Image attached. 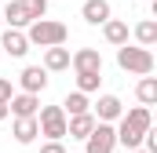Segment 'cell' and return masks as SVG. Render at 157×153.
<instances>
[{
  "label": "cell",
  "mask_w": 157,
  "mask_h": 153,
  "mask_svg": "<svg viewBox=\"0 0 157 153\" xmlns=\"http://www.w3.org/2000/svg\"><path fill=\"white\" fill-rule=\"evenodd\" d=\"M26 40H29V47H55V44L70 40V29H66V22H55L44 15V18H33L26 26Z\"/></svg>",
  "instance_id": "6da1fadb"
},
{
  "label": "cell",
  "mask_w": 157,
  "mask_h": 153,
  "mask_svg": "<svg viewBox=\"0 0 157 153\" xmlns=\"http://www.w3.org/2000/svg\"><path fill=\"white\" fill-rule=\"evenodd\" d=\"M117 66L124 69V73H135V76H146V73H154V51L150 47H143V44H121L117 47Z\"/></svg>",
  "instance_id": "7a4b0ae2"
},
{
  "label": "cell",
  "mask_w": 157,
  "mask_h": 153,
  "mask_svg": "<svg viewBox=\"0 0 157 153\" xmlns=\"http://www.w3.org/2000/svg\"><path fill=\"white\" fill-rule=\"evenodd\" d=\"M113 150H117V131H113V124L95 120V128H91L88 139H84V153H113Z\"/></svg>",
  "instance_id": "3957f363"
},
{
  "label": "cell",
  "mask_w": 157,
  "mask_h": 153,
  "mask_svg": "<svg viewBox=\"0 0 157 153\" xmlns=\"http://www.w3.org/2000/svg\"><path fill=\"white\" fill-rule=\"evenodd\" d=\"M37 124H40L44 139H66V110L62 106H40Z\"/></svg>",
  "instance_id": "277c9868"
},
{
  "label": "cell",
  "mask_w": 157,
  "mask_h": 153,
  "mask_svg": "<svg viewBox=\"0 0 157 153\" xmlns=\"http://www.w3.org/2000/svg\"><path fill=\"white\" fill-rule=\"evenodd\" d=\"M0 47H4L11 58H26V55H29V40H26V29H11V26H7V29L0 33Z\"/></svg>",
  "instance_id": "5b68a950"
},
{
  "label": "cell",
  "mask_w": 157,
  "mask_h": 153,
  "mask_svg": "<svg viewBox=\"0 0 157 153\" xmlns=\"http://www.w3.org/2000/svg\"><path fill=\"white\" fill-rule=\"evenodd\" d=\"M40 110V95H29V91H18L7 99V113L11 117H37Z\"/></svg>",
  "instance_id": "8992f818"
},
{
  "label": "cell",
  "mask_w": 157,
  "mask_h": 153,
  "mask_svg": "<svg viewBox=\"0 0 157 153\" xmlns=\"http://www.w3.org/2000/svg\"><path fill=\"white\" fill-rule=\"evenodd\" d=\"M18 88L29 91V95H40V91L48 88V69H44V66H26V69L18 73Z\"/></svg>",
  "instance_id": "52a82bcc"
},
{
  "label": "cell",
  "mask_w": 157,
  "mask_h": 153,
  "mask_svg": "<svg viewBox=\"0 0 157 153\" xmlns=\"http://www.w3.org/2000/svg\"><path fill=\"white\" fill-rule=\"evenodd\" d=\"M70 69H73V73L102 69V55H99L95 47H77V51H70Z\"/></svg>",
  "instance_id": "ba28073f"
},
{
  "label": "cell",
  "mask_w": 157,
  "mask_h": 153,
  "mask_svg": "<svg viewBox=\"0 0 157 153\" xmlns=\"http://www.w3.org/2000/svg\"><path fill=\"white\" fill-rule=\"evenodd\" d=\"M91 113H95V120H106V124H113V120L124 113V102H121L117 95H99V102L91 106Z\"/></svg>",
  "instance_id": "9c48e42d"
},
{
  "label": "cell",
  "mask_w": 157,
  "mask_h": 153,
  "mask_svg": "<svg viewBox=\"0 0 157 153\" xmlns=\"http://www.w3.org/2000/svg\"><path fill=\"white\" fill-rule=\"evenodd\" d=\"M11 135H15V142H18V146H29V142L40 135L37 117H15V124H11Z\"/></svg>",
  "instance_id": "30bf717a"
},
{
  "label": "cell",
  "mask_w": 157,
  "mask_h": 153,
  "mask_svg": "<svg viewBox=\"0 0 157 153\" xmlns=\"http://www.w3.org/2000/svg\"><path fill=\"white\" fill-rule=\"evenodd\" d=\"M91 128H95V113H91V110H88V113L66 117V135H70V139H80V142H84Z\"/></svg>",
  "instance_id": "8fae6325"
},
{
  "label": "cell",
  "mask_w": 157,
  "mask_h": 153,
  "mask_svg": "<svg viewBox=\"0 0 157 153\" xmlns=\"http://www.w3.org/2000/svg\"><path fill=\"white\" fill-rule=\"evenodd\" d=\"M0 15H4V26H11V29H26V26H29V15H26L22 0H7V4L0 7Z\"/></svg>",
  "instance_id": "7c38bea8"
},
{
  "label": "cell",
  "mask_w": 157,
  "mask_h": 153,
  "mask_svg": "<svg viewBox=\"0 0 157 153\" xmlns=\"http://www.w3.org/2000/svg\"><path fill=\"white\" fill-rule=\"evenodd\" d=\"M44 69H48V73H62V69H70V47H62V44L44 47Z\"/></svg>",
  "instance_id": "4fadbf2b"
},
{
  "label": "cell",
  "mask_w": 157,
  "mask_h": 153,
  "mask_svg": "<svg viewBox=\"0 0 157 153\" xmlns=\"http://www.w3.org/2000/svg\"><path fill=\"white\" fill-rule=\"evenodd\" d=\"M80 18H84L88 26H102V22L110 18V0H84Z\"/></svg>",
  "instance_id": "5bb4252c"
},
{
  "label": "cell",
  "mask_w": 157,
  "mask_h": 153,
  "mask_svg": "<svg viewBox=\"0 0 157 153\" xmlns=\"http://www.w3.org/2000/svg\"><path fill=\"white\" fill-rule=\"evenodd\" d=\"M102 37H106V44H113V47L128 44V22H121V18H106V22H102Z\"/></svg>",
  "instance_id": "9a60e30c"
},
{
  "label": "cell",
  "mask_w": 157,
  "mask_h": 153,
  "mask_svg": "<svg viewBox=\"0 0 157 153\" xmlns=\"http://www.w3.org/2000/svg\"><path fill=\"white\" fill-rule=\"evenodd\" d=\"M135 99H139V106H154V102H157V80L150 73L135 84Z\"/></svg>",
  "instance_id": "2e32d148"
},
{
  "label": "cell",
  "mask_w": 157,
  "mask_h": 153,
  "mask_svg": "<svg viewBox=\"0 0 157 153\" xmlns=\"http://www.w3.org/2000/svg\"><path fill=\"white\" fill-rule=\"evenodd\" d=\"M128 124H135L139 131H146V128H154V117H150V106H132L128 113H121Z\"/></svg>",
  "instance_id": "e0dca14e"
},
{
  "label": "cell",
  "mask_w": 157,
  "mask_h": 153,
  "mask_svg": "<svg viewBox=\"0 0 157 153\" xmlns=\"http://www.w3.org/2000/svg\"><path fill=\"white\" fill-rule=\"evenodd\" d=\"M132 33H135V40H139L143 47H154V44H157V22H154V18H143Z\"/></svg>",
  "instance_id": "ac0fdd59"
},
{
  "label": "cell",
  "mask_w": 157,
  "mask_h": 153,
  "mask_svg": "<svg viewBox=\"0 0 157 153\" xmlns=\"http://www.w3.org/2000/svg\"><path fill=\"white\" fill-rule=\"evenodd\" d=\"M99 84H102V69H84V73H77V91H84V95L99 91Z\"/></svg>",
  "instance_id": "d6986e66"
},
{
  "label": "cell",
  "mask_w": 157,
  "mask_h": 153,
  "mask_svg": "<svg viewBox=\"0 0 157 153\" xmlns=\"http://www.w3.org/2000/svg\"><path fill=\"white\" fill-rule=\"evenodd\" d=\"M62 110H66V117H73V113H88V110H91V102H88V95H84V91H73V95H66Z\"/></svg>",
  "instance_id": "ffe728a7"
},
{
  "label": "cell",
  "mask_w": 157,
  "mask_h": 153,
  "mask_svg": "<svg viewBox=\"0 0 157 153\" xmlns=\"http://www.w3.org/2000/svg\"><path fill=\"white\" fill-rule=\"evenodd\" d=\"M22 7H26L29 22H33V18H44V15H48V0H22Z\"/></svg>",
  "instance_id": "44dd1931"
},
{
  "label": "cell",
  "mask_w": 157,
  "mask_h": 153,
  "mask_svg": "<svg viewBox=\"0 0 157 153\" xmlns=\"http://www.w3.org/2000/svg\"><path fill=\"white\" fill-rule=\"evenodd\" d=\"M40 153H66V146H62V139H48L40 146Z\"/></svg>",
  "instance_id": "7402d4cb"
},
{
  "label": "cell",
  "mask_w": 157,
  "mask_h": 153,
  "mask_svg": "<svg viewBox=\"0 0 157 153\" xmlns=\"http://www.w3.org/2000/svg\"><path fill=\"white\" fill-rule=\"evenodd\" d=\"M11 95H15V88H11V80H7V76H0V99L7 102Z\"/></svg>",
  "instance_id": "603a6c76"
},
{
  "label": "cell",
  "mask_w": 157,
  "mask_h": 153,
  "mask_svg": "<svg viewBox=\"0 0 157 153\" xmlns=\"http://www.w3.org/2000/svg\"><path fill=\"white\" fill-rule=\"evenodd\" d=\"M7 117H11V113H7V102L0 99V120H7Z\"/></svg>",
  "instance_id": "cb8c5ba5"
},
{
  "label": "cell",
  "mask_w": 157,
  "mask_h": 153,
  "mask_svg": "<svg viewBox=\"0 0 157 153\" xmlns=\"http://www.w3.org/2000/svg\"><path fill=\"white\" fill-rule=\"evenodd\" d=\"M128 153H150V150H143V146H135V150H128Z\"/></svg>",
  "instance_id": "d4e9b609"
},
{
  "label": "cell",
  "mask_w": 157,
  "mask_h": 153,
  "mask_svg": "<svg viewBox=\"0 0 157 153\" xmlns=\"http://www.w3.org/2000/svg\"><path fill=\"white\" fill-rule=\"evenodd\" d=\"M0 29H4V15H0Z\"/></svg>",
  "instance_id": "484cf974"
}]
</instances>
